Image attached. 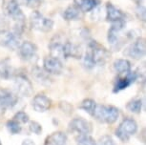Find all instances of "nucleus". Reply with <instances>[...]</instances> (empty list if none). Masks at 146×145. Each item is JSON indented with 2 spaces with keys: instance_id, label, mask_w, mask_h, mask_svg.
I'll return each mask as SVG.
<instances>
[{
  "instance_id": "412c9836",
  "label": "nucleus",
  "mask_w": 146,
  "mask_h": 145,
  "mask_svg": "<svg viewBox=\"0 0 146 145\" xmlns=\"http://www.w3.org/2000/svg\"><path fill=\"white\" fill-rule=\"evenodd\" d=\"M62 16L66 21H75V20H79L81 18L82 13L76 5H72V6L66 8L65 11L62 13Z\"/></svg>"
},
{
  "instance_id": "c85d7f7f",
  "label": "nucleus",
  "mask_w": 146,
  "mask_h": 145,
  "mask_svg": "<svg viewBox=\"0 0 146 145\" xmlns=\"http://www.w3.org/2000/svg\"><path fill=\"white\" fill-rule=\"evenodd\" d=\"M13 119L17 120V121L19 123H21V124H25V123H28L30 121V117L28 116V114H26L25 112H23V111L17 112Z\"/></svg>"
},
{
  "instance_id": "39448f33",
  "label": "nucleus",
  "mask_w": 146,
  "mask_h": 145,
  "mask_svg": "<svg viewBox=\"0 0 146 145\" xmlns=\"http://www.w3.org/2000/svg\"><path fill=\"white\" fill-rule=\"evenodd\" d=\"M54 21L51 18L44 16L38 11H35L30 16V25L34 30L38 32H49L54 28Z\"/></svg>"
},
{
  "instance_id": "72a5a7b5",
  "label": "nucleus",
  "mask_w": 146,
  "mask_h": 145,
  "mask_svg": "<svg viewBox=\"0 0 146 145\" xmlns=\"http://www.w3.org/2000/svg\"><path fill=\"white\" fill-rule=\"evenodd\" d=\"M21 145H35V142L32 140V139H24L23 141H22Z\"/></svg>"
},
{
  "instance_id": "f3484780",
  "label": "nucleus",
  "mask_w": 146,
  "mask_h": 145,
  "mask_svg": "<svg viewBox=\"0 0 146 145\" xmlns=\"http://www.w3.org/2000/svg\"><path fill=\"white\" fill-rule=\"evenodd\" d=\"M106 21L111 23L117 21H125L126 15L120 9H118L111 2L106 4Z\"/></svg>"
},
{
  "instance_id": "6e6552de",
  "label": "nucleus",
  "mask_w": 146,
  "mask_h": 145,
  "mask_svg": "<svg viewBox=\"0 0 146 145\" xmlns=\"http://www.w3.org/2000/svg\"><path fill=\"white\" fill-rule=\"evenodd\" d=\"M69 130L76 136L91 135L93 132V124L83 117H76L69 123Z\"/></svg>"
},
{
  "instance_id": "a211bd4d",
  "label": "nucleus",
  "mask_w": 146,
  "mask_h": 145,
  "mask_svg": "<svg viewBox=\"0 0 146 145\" xmlns=\"http://www.w3.org/2000/svg\"><path fill=\"white\" fill-rule=\"evenodd\" d=\"M67 143V136L61 131L52 133L45 139L44 145H66Z\"/></svg>"
},
{
  "instance_id": "c756f323",
  "label": "nucleus",
  "mask_w": 146,
  "mask_h": 145,
  "mask_svg": "<svg viewBox=\"0 0 146 145\" xmlns=\"http://www.w3.org/2000/svg\"><path fill=\"white\" fill-rule=\"evenodd\" d=\"M29 130L35 135H40L42 133V126L36 121H29Z\"/></svg>"
},
{
  "instance_id": "6ab92c4d",
  "label": "nucleus",
  "mask_w": 146,
  "mask_h": 145,
  "mask_svg": "<svg viewBox=\"0 0 146 145\" xmlns=\"http://www.w3.org/2000/svg\"><path fill=\"white\" fill-rule=\"evenodd\" d=\"M15 73V70L12 66L9 58L0 60V77L4 79H11L13 77Z\"/></svg>"
},
{
  "instance_id": "20e7f679",
  "label": "nucleus",
  "mask_w": 146,
  "mask_h": 145,
  "mask_svg": "<svg viewBox=\"0 0 146 145\" xmlns=\"http://www.w3.org/2000/svg\"><path fill=\"white\" fill-rule=\"evenodd\" d=\"M15 79V94L23 97H30L34 93L32 82L29 80L24 73H15L13 75Z\"/></svg>"
},
{
  "instance_id": "0eeeda50",
  "label": "nucleus",
  "mask_w": 146,
  "mask_h": 145,
  "mask_svg": "<svg viewBox=\"0 0 146 145\" xmlns=\"http://www.w3.org/2000/svg\"><path fill=\"white\" fill-rule=\"evenodd\" d=\"M126 21H117V22L112 23L111 27L107 32V40L109 44L115 51H118L121 48L123 43L121 42L119 32L125 28Z\"/></svg>"
},
{
  "instance_id": "c9c22d12",
  "label": "nucleus",
  "mask_w": 146,
  "mask_h": 145,
  "mask_svg": "<svg viewBox=\"0 0 146 145\" xmlns=\"http://www.w3.org/2000/svg\"><path fill=\"white\" fill-rule=\"evenodd\" d=\"M0 145H2V142H1V140H0Z\"/></svg>"
},
{
  "instance_id": "2eb2a0df",
  "label": "nucleus",
  "mask_w": 146,
  "mask_h": 145,
  "mask_svg": "<svg viewBox=\"0 0 146 145\" xmlns=\"http://www.w3.org/2000/svg\"><path fill=\"white\" fill-rule=\"evenodd\" d=\"M82 54H83V52H82V49L79 45L70 42V41L63 42L61 50L62 58L67 59L70 58V57H73V58L76 59H80L82 57Z\"/></svg>"
},
{
  "instance_id": "9b49d317",
  "label": "nucleus",
  "mask_w": 146,
  "mask_h": 145,
  "mask_svg": "<svg viewBox=\"0 0 146 145\" xmlns=\"http://www.w3.org/2000/svg\"><path fill=\"white\" fill-rule=\"evenodd\" d=\"M139 77V73L137 71H134V72L131 71L130 73L119 76L118 78H117V80L115 82L114 90L113 91H114V93H119L120 91L127 89L128 87H130L132 84L135 83Z\"/></svg>"
},
{
  "instance_id": "4468645a",
  "label": "nucleus",
  "mask_w": 146,
  "mask_h": 145,
  "mask_svg": "<svg viewBox=\"0 0 146 145\" xmlns=\"http://www.w3.org/2000/svg\"><path fill=\"white\" fill-rule=\"evenodd\" d=\"M18 54L23 61H31L35 57L37 53V47L31 41H24L20 43L17 48Z\"/></svg>"
},
{
  "instance_id": "1a4fd4ad",
  "label": "nucleus",
  "mask_w": 146,
  "mask_h": 145,
  "mask_svg": "<svg viewBox=\"0 0 146 145\" xmlns=\"http://www.w3.org/2000/svg\"><path fill=\"white\" fill-rule=\"evenodd\" d=\"M146 53L145 39L143 37H137L136 40L129 45L124 51V56L135 60H139L144 57Z\"/></svg>"
},
{
  "instance_id": "f03ea898",
  "label": "nucleus",
  "mask_w": 146,
  "mask_h": 145,
  "mask_svg": "<svg viewBox=\"0 0 146 145\" xmlns=\"http://www.w3.org/2000/svg\"><path fill=\"white\" fill-rule=\"evenodd\" d=\"M93 117L101 123L114 124L119 117V110L113 105H96Z\"/></svg>"
},
{
  "instance_id": "f704fd0d",
  "label": "nucleus",
  "mask_w": 146,
  "mask_h": 145,
  "mask_svg": "<svg viewBox=\"0 0 146 145\" xmlns=\"http://www.w3.org/2000/svg\"><path fill=\"white\" fill-rule=\"evenodd\" d=\"M135 2L137 4V5H141V2H142V0H134Z\"/></svg>"
},
{
  "instance_id": "9d476101",
  "label": "nucleus",
  "mask_w": 146,
  "mask_h": 145,
  "mask_svg": "<svg viewBox=\"0 0 146 145\" xmlns=\"http://www.w3.org/2000/svg\"><path fill=\"white\" fill-rule=\"evenodd\" d=\"M18 103V95L7 88H0V115L12 109Z\"/></svg>"
},
{
  "instance_id": "cd10ccee",
  "label": "nucleus",
  "mask_w": 146,
  "mask_h": 145,
  "mask_svg": "<svg viewBox=\"0 0 146 145\" xmlns=\"http://www.w3.org/2000/svg\"><path fill=\"white\" fill-rule=\"evenodd\" d=\"M19 5L25 6L32 9H36L42 4V0H15Z\"/></svg>"
},
{
  "instance_id": "f257e3e1",
  "label": "nucleus",
  "mask_w": 146,
  "mask_h": 145,
  "mask_svg": "<svg viewBox=\"0 0 146 145\" xmlns=\"http://www.w3.org/2000/svg\"><path fill=\"white\" fill-rule=\"evenodd\" d=\"M111 57V53L98 42L90 39L88 42V50L84 56L83 64L88 70L95 68L96 65H104Z\"/></svg>"
},
{
  "instance_id": "5701e85b",
  "label": "nucleus",
  "mask_w": 146,
  "mask_h": 145,
  "mask_svg": "<svg viewBox=\"0 0 146 145\" xmlns=\"http://www.w3.org/2000/svg\"><path fill=\"white\" fill-rule=\"evenodd\" d=\"M96 102L92 98H85L80 102L79 104V109L83 110L86 112L87 114H89L90 116H94V113H95L96 107Z\"/></svg>"
},
{
  "instance_id": "473e14b6",
  "label": "nucleus",
  "mask_w": 146,
  "mask_h": 145,
  "mask_svg": "<svg viewBox=\"0 0 146 145\" xmlns=\"http://www.w3.org/2000/svg\"><path fill=\"white\" fill-rule=\"evenodd\" d=\"M60 108H61V110L63 112H65V113H67V114H71V113H73V106H72L70 103H68V102H60Z\"/></svg>"
},
{
  "instance_id": "423d86ee",
  "label": "nucleus",
  "mask_w": 146,
  "mask_h": 145,
  "mask_svg": "<svg viewBox=\"0 0 146 145\" xmlns=\"http://www.w3.org/2000/svg\"><path fill=\"white\" fill-rule=\"evenodd\" d=\"M3 11L8 17L12 18L15 23H23L26 16L22 12L20 5L15 0H3Z\"/></svg>"
},
{
  "instance_id": "dca6fc26",
  "label": "nucleus",
  "mask_w": 146,
  "mask_h": 145,
  "mask_svg": "<svg viewBox=\"0 0 146 145\" xmlns=\"http://www.w3.org/2000/svg\"><path fill=\"white\" fill-rule=\"evenodd\" d=\"M32 105L33 108L35 109V111L38 112V113H44V112H47L51 109L52 100L46 95L38 94L36 95H35Z\"/></svg>"
},
{
  "instance_id": "393cba45",
  "label": "nucleus",
  "mask_w": 146,
  "mask_h": 145,
  "mask_svg": "<svg viewBox=\"0 0 146 145\" xmlns=\"http://www.w3.org/2000/svg\"><path fill=\"white\" fill-rule=\"evenodd\" d=\"M47 75H48V73H47L45 71L41 70L40 68H38V67H35V69H33V75L35 76V78L36 79L38 82H40V83H42V84H45V83L49 84V82L51 80Z\"/></svg>"
},
{
  "instance_id": "f8f14e48",
  "label": "nucleus",
  "mask_w": 146,
  "mask_h": 145,
  "mask_svg": "<svg viewBox=\"0 0 146 145\" xmlns=\"http://www.w3.org/2000/svg\"><path fill=\"white\" fill-rule=\"evenodd\" d=\"M43 70L48 75H60L63 72L61 59L54 56H46L43 60Z\"/></svg>"
},
{
  "instance_id": "aec40b11",
  "label": "nucleus",
  "mask_w": 146,
  "mask_h": 145,
  "mask_svg": "<svg viewBox=\"0 0 146 145\" xmlns=\"http://www.w3.org/2000/svg\"><path fill=\"white\" fill-rule=\"evenodd\" d=\"M75 5L81 13H89L100 4V0H74Z\"/></svg>"
},
{
  "instance_id": "ddd939ff",
  "label": "nucleus",
  "mask_w": 146,
  "mask_h": 145,
  "mask_svg": "<svg viewBox=\"0 0 146 145\" xmlns=\"http://www.w3.org/2000/svg\"><path fill=\"white\" fill-rule=\"evenodd\" d=\"M0 45L10 50H17L20 45V36L13 32L1 31L0 32Z\"/></svg>"
},
{
  "instance_id": "b1692460",
  "label": "nucleus",
  "mask_w": 146,
  "mask_h": 145,
  "mask_svg": "<svg viewBox=\"0 0 146 145\" xmlns=\"http://www.w3.org/2000/svg\"><path fill=\"white\" fill-rule=\"evenodd\" d=\"M142 106L143 101L141 98H134L127 103L126 108L134 114H139L142 110Z\"/></svg>"
},
{
  "instance_id": "7ed1b4c3",
  "label": "nucleus",
  "mask_w": 146,
  "mask_h": 145,
  "mask_svg": "<svg viewBox=\"0 0 146 145\" xmlns=\"http://www.w3.org/2000/svg\"><path fill=\"white\" fill-rule=\"evenodd\" d=\"M137 131V123L135 119L127 117L124 119L115 130V136L122 142H127Z\"/></svg>"
},
{
  "instance_id": "bb28decb",
  "label": "nucleus",
  "mask_w": 146,
  "mask_h": 145,
  "mask_svg": "<svg viewBox=\"0 0 146 145\" xmlns=\"http://www.w3.org/2000/svg\"><path fill=\"white\" fill-rule=\"evenodd\" d=\"M78 145H96V141L90 135H83L76 136Z\"/></svg>"
},
{
  "instance_id": "4be33fe9",
  "label": "nucleus",
  "mask_w": 146,
  "mask_h": 145,
  "mask_svg": "<svg viewBox=\"0 0 146 145\" xmlns=\"http://www.w3.org/2000/svg\"><path fill=\"white\" fill-rule=\"evenodd\" d=\"M114 69L119 75H126L132 71V65L131 62L128 59H117L114 62Z\"/></svg>"
},
{
  "instance_id": "2f4dec72",
  "label": "nucleus",
  "mask_w": 146,
  "mask_h": 145,
  "mask_svg": "<svg viewBox=\"0 0 146 145\" xmlns=\"http://www.w3.org/2000/svg\"><path fill=\"white\" fill-rule=\"evenodd\" d=\"M136 15L139 20L145 21V8L142 5H137V8L136 10Z\"/></svg>"
},
{
  "instance_id": "7c9ffc66",
  "label": "nucleus",
  "mask_w": 146,
  "mask_h": 145,
  "mask_svg": "<svg viewBox=\"0 0 146 145\" xmlns=\"http://www.w3.org/2000/svg\"><path fill=\"white\" fill-rule=\"evenodd\" d=\"M96 145H115V141L110 136H103L100 138V140L96 143Z\"/></svg>"
},
{
  "instance_id": "a878e982",
  "label": "nucleus",
  "mask_w": 146,
  "mask_h": 145,
  "mask_svg": "<svg viewBox=\"0 0 146 145\" xmlns=\"http://www.w3.org/2000/svg\"><path fill=\"white\" fill-rule=\"evenodd\" d=\"M6 126H7V129L9 130V132L12 134V135H18L22 131L21 123H19L17 120H15V119L8 120L6 123Z\"/></svg>"
}]
</instances>
